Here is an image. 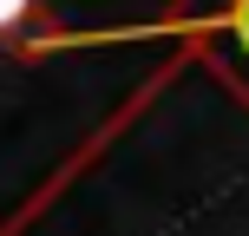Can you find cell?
Here are the masks:
<instances>
[{
	"instance_id": "6da1fadb",
	"label": "cell",
	"mask_w": 249,
	"mask_h": 236,
	"mask_svg": "<svg viewBox=\"0 0 249 236\" xmlns=\"http://www.w3.org/2000/svg\"><path fill=\"white\" fill-rule=\"evenodd\" d=\"M197 33L210 39V59L249 92V0H203Z\"/></svg>"
}]
</instances>
